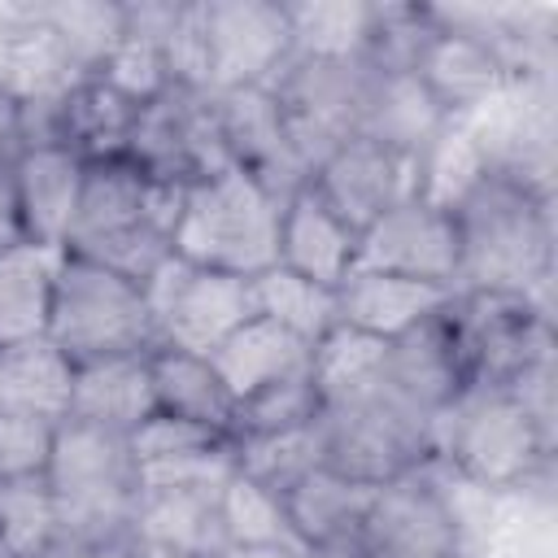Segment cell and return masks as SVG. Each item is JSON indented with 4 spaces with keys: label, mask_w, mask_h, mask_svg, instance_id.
Wrapping results in <instances>:
<instances>
[{
    "label": "cell",
    "mask_w": 558,
    "mask_h": 558,
    "mask_svg": "<svg viewBox=\"0 0 558 558\" xmlns=\"http://www.w3.org/2000/svg\"><path fill=\"white\" fill-rule=\"evenodd\" d=\"M458 283L453 292H514L536 296L549 279V209L527 179L484 170L458 201Z\"/></svg>",
    "instance_id": "7a4b0ae2"
},
{
    "label": "cell",
    "mask_w": 558,
    "mask_h": 558,
    "mask_svg": "<svg viewBox=\"0 0 558 558\" xmlns=\"http://www.w3.org/2000/svg\"><path fill=\"white\" fill-rule=\"evenodd\" d=\"M39 17L48 22V31L57 35V44L70 52V61L83 74H96L100 61L109 57V48L122 39V22L126 9L122 4H83V0H61V4H35Z\"/></svg>",
    "instance_id": "d590c367"
},
{
    "label": "cell",
    "mask_w": 558,
    "mask_h": 558,
    "mask_svg": "<svg viewBox=\"0 0 558 558\" xmlns=\"http://www.w3.org/2000/svg\"><path fill=\"white\" fill-rule=\"evenodd\" d=\"M266 87L279 100V113L301 166L314 174L344 140L362 131L366 100L375 87V65L366 57H353V61L288 57Z\"/></svg>",
    "instance_id": "ba28073f"
},
{
    "label": "cell",
    "mask_w": 558,
    "mask_h": 558,
    "mask_svg": "<svg viewBox=\"0 0 558 558\" xmlns=\"http://www.w3.org/2000/svg\"><path fill=\"white\" fill-rule=\"evenodd\" d=\"M135 118H140V105L92 74L61 96V144L74 148L83 161L126 157Z\"/></svg>",
    "instance_id": "f546056e"
},
{
    "label": "cell",
    "mask_w": 558,
    "mask_h": 558,
    "mask_svg": "<svg viewBox=\"0 0 558 558\" xmlns=\"http://www.w3.org/2000/svg\"><path fill=\"white\" fill-rule=\"evenodd\" d=\"M235 453V475L270 488V493H288L296 480H305L314 466H323V445H318V427H296V432H279V436H257V440H231Z\"/></svg>",
    "instance_id": "836d02e7"
},
{
    "label": "cell",
    "mask_w": 558,
    "mask_h": 558,
    "mask_svg": "<svg viewBox=\"0 0 558 558\" xmlns=\"http://www.w3.org/2000/svg\"><path fill=\"white\" fill-rule=\"evenodd\" d=\"M209 9V92L266 87L292 57L288 9L266 0H205Z\"/></svg>",
    "instance_id": "9a60e30c"
},
{
    "label": "cell",
    "mask_w": 558,
    "mask_h": 558,
    "mask_svg": "<svg viewBox=\"0 0 558 558\" xmlns=\"http://www.w3.org/2000/svg\"><path fill=\"white\" fill-rule=\"evenodd\" d=\"M462 519L445 484L432 475V458L375 488L362 558H458Z\"/></svg>",
    "instance_id": "7c38bea8"
},
{
    "label": "cell",
    "mask_w": 558,
    "mask_h": 558,
    "mask_svg": "<svg viewBox=\"0 0 558 558\" xmlns=\"http://www.w3.org/2000/svg\"><path fill=\"white\" fill-rule=\"evenodd\" d=\"M432 17H436V39L427 44L414 74L445 105V113L462 118V113L480 109L484 100H493L514 74L501 61V52L462 13L432 9Z\"/></svg>",
    "instance_id": "e0dca14e"
},
{
    "label": "cell",
    "mask_w": 558,
    "mask_h": 558,
    "mask_svg": "<svg viewBox=\"0 0 558 558\" xmlns=\"http://www.w3.org/2000/svg\"><path fill=\"white\" fill-rule=\"evenodd\" d=\"M22 209H17V183H13V166H0V248L22 244Z\"/></svg>",
    "instance_id": "60d3db41"
},
{
    "label": "cell",
    "mask_w": 558,
    "mask_h": 558,
    "mask_svg": "<svg viewBox=\"0 0 558 558\" xmlns=\"http://www.w3.org/2000/svg\"><path fill=\"white\" fill-rule=\"evenodd\" d=\"M292 31V57L318 61H353L366 57L375 4L336 0V4H283Z\"/></svg>",
    "instance_id": "d6a6232c"
},
{
    "label": "cell",
    "mask_w": 558,
    "mask_h": 558,
    "mask_svg": "<svg viewBox=\"0 0 558 558\" xmlns=\"http://www.w3.org/2000/svg\"><path fill=\"white\" fill-rule=\"evenodd\" d=\"M87 161L74 148H26L13 161L17 183V209H22V235L31 244L65 248V235L78 214Z\"/></svg>",
    "instance_id": "7402d4cb"
},
{
    "label": "cell",
    "mask_w": 558,
    "mask_h": 558,
    "mask_svg": "<svg viewBox=\"0 0 558 558\" xmlns=\"http://www.w3.org/2000/svg\"><path fill=\"white\" fill-rule=\"evenodd\" d=\"M131 453L135 462H170V458H187V453H205V449H218L227 445L222 432L214 427H201V423H187V418H174V414H148L131 436Z\"/></svg>",
    "instance_id": "f35d334b"
},
{
    "label": "cell",
    "mask_w": 558,
    "mask_h": 558,
    "mask_svg": "<svg viewBox=\"0 0 558 558\" xmlns=\"http://www.w3.org/2000/svg\"><path fill=\"white\" fill-rule=\"evenodd\" d=\"M22 153H26V144H22V109L0 87V166H13Z\"/></svg>",
    "instance_id": "b9f144b4"
},
{
    "label": "cell",
    "mask_w": 558,
    "mask_h": 558,
    "mask_svg": "<svg viewBox=\"0 0 558 558\" xmlns=\"http://www.w3.org/2000/svg\"><path fill=\"white\" fill-rule=\"evenodd\" d=\"M148 414H157L148 353L74 366V397H70V414L65 418L131 436Z\"/></svg>",
    "instance_id": "d4e9b609"
},
{
    "label": "cell",
    "mask_w": 558,
    "mask_h": 558,
    "mask_svg": "<svg viewBox=\"0 0 558 558\" xmlns=\"http://www.w3.org/2000/svg\"><path fill=\"white\" fill-rule=\"evenodd\" d=\"M549 449V423L510 384H462L440 410L432 462H445L471 488H519Z\"/></svg>",
    "instance_id": "277c9868"
},
{
    "label": "cell",
    "mask_w": 558,
    "mask_h": 558,
    "mask_svg": "<svg viewBox=\"0 0 558 558\" xmlns=\"http://www.w3.org/2000/svg\"><path fill=\"white\" fill-rule=\"evenodd\" d=\"M314 427L323 445V466L375 488L423 466L436 436V418L405 405L392 388L379 384V375H371L353 392L323 401Z\"/></svg>",
    "instance_id": "5b68a950"
},
{
    "label": "cell",
    "mask_w": 558,
    "mask_h": 558,
    "mask_svg": "<svg viewBox=\"0 0 558 558\" xmlns=\"http://www.w3.org/2000/svg\"><path fill=\"white\" fill-rule=\"evenodd\" d=\"M140 288H144V301L157 327V344L201 353V357H209L235 327H244L257 314L253 279L205 270L174 253Z\"/></svg>",
    "instance_id": "9c48e42d"
},
{
    "label": "cell",
    "mask_w": 558,
    "mask_h": 558,
    "mask_svg": "<svg viewBox=\"0 0 558 558\" xmlns=\"http://www.w3.org/2000/svg\"><path fill=\"white\" fill-rule=\"evenodd\" d=\"M126 161L179 187H192L201 179L231 170L214 92L166 87L161 96L140 105V118L126 140Z\"/></svg>",
    "instance_id": "8fae6325"
},
{
    "label": "cell",
    "mask_w": 558,
    "mask_h": 558,
    "mask_svg": "<svg viewBox=\"0 0 558 558\" xmlns=\"http://www.w3.org/2000/svg\"><path fill=\"white\" fill-rule=\"evenodd\" d=\"M375 375L405 405H414L427 418H440V410L466 384L462 357H458V344H453V327H449V310L427 318V323H418L414 331L388 340Z\"/></svg>",
    "instance_id": "ac0fdd59"
},
{
    "label": "cell",
    "mask_w": 558,
    "mask_h": 558,
    "mask_svg": "<svg viewBox=\"0 0 558 558\" xmlns=\"http://www.w3.org/2000/svg\"><path fill=\"white\" fill-rule=\"evenodd\" d=\"M218 506H222L227 545L240 549L244 558H314L310 545L301 541V532L292 527L279 493H270L244 475H231L222 484Z\"/></svg>",
    "instance_id": "f1b7e54d"
},
{
    "label": "cell",
    "mask_w": 558,
    "mask_h": 558,
    "mask_svg": "<svg viewBox=\"0 0 558 558\" xmlns=\"http://www.w3.org/2000/svg\"><path fill=\"white\" fill-rule=\"evenodd\" d=\"M279 209L283 201L235 166L214 179H201L183 196L174 257L253 279L279 266Z\"/></svg>",
    "instance_id": "8992f818"
},
{
    "label": "cell",
    "mask_w": 558,
    "mask_h": 558,
    "mask_svg": "<svg viewBox=\"0 0 558 558\" xmlns=\"http://www.w3.org/2000/svg\"><path fill=\"white\" fill-rule=\"evenodd\" d=\"M453 288L405 279V275H384V270H349L336 283V314L344 327L366 331L375 340H397L414 331L418 323L445 314L453 305Z\"/></svg>",
    "instance_id": "ffe728a7"
},
{
    "label": "cell",
    "mask_w": 558,
    "mask_h": 558,
    "mask_svg": "<svg viewBox=\"0 0 558 558\" xmlns=\"http://www.w3.org/2000/svg\"><path fill=\"white\" fill-rule=\"evenodd\" d=\"M449 122H453V113H445V105L423 87L418 74L375 70V87H371L366 118H362L357 135H366L384 148H397L405 157H423Z\"/></svg>",
    "instance_id": "cb8c5ba5"
},
{
    "label": "cell",
    "mask_w": 558,
    "mask_h": 558,
    "mask_svg": "<svg viewBox=\"0 0 558 558\" xmlns=\"http://www.w3.org/2000/svg\"><path fill=\"white\" fill-rule=\"evenodd\" d=\"M449 327L466 384H514L532 366L549 362V323L536 296L458 292Z\"/></svg>",
    "instance_id": "30bf717a"
},
{
    "label": "cell",
    "mask_w": 558,
    "mask_h": 558,
    "mask_svg": "<svg viewBox=\"0 0 558 558\" xmlns=\"http://www.w3.org/2000/svg\"><path fill=\"white\" fill-rule=\"evenodd\" d=\"M357 257V231L305 183L279 209V266L336 288Z\"/></svg>",
    "instance_id": "44dd1931"
},
{
    "label": "cell",
    "mask_w": 558,
    "mask_h": 558,
    "mask_svg": "<svg viewBox=\"0 0 558 558\" xmlns=\"http://www.w3.org/2000/svg\"><path fill=\"white\" fill-rule=\"evenodd\" d=\"M187 187L166 183L131 166L126 157L87 161L83 196L65 253L96 262L131 283H144L170 253Z\"/></svg>",
    "instance_id": "6da1fadb"
},
{
    "label": "cell",
    "mask_w": 558,
    "mask_h": 558,
    "mask_svg": "<svg viewBox=\"0 0 558 558\" xmlns=\"http://www.w3.org/2000/svg\"><path fill=\"white\" fill-rule=\"evenodd\" d=\"M310 187L362 235L379 214L418 196V157L353 135L310 174Z\"/></svg>",
    "instance_id": "5bb4252c"
},
{
    "label": "cell",
    "mask_w": 558,
    "mask_h": 558,
    "mask_svg": "<svg viewBox=\"0 0 558 558\" xmlns=\"http://www.w3.org/2000/svg\"><path fill=\"white\" fill-rule=\"evenodd\" d=\"M122 9H126L122 39L109 48L96 78H105L135 105H148L170 87L166 57H161V26L170 17V4H122Z\"/></svg>",
    "instance_id": "4dcf8cb0"
},
{
    "label": "cell",
    "mask_w": 558,
    "mask_h": 558,
    "mask_svg": "<svg viewBox=\"0 0 558 558\" xmlns=\"http://www.w3.org/2000/svg\"><path fill=\"white\" fill-rule=\"evenodd\" d=\"M0 536L22 558H44L57 545V510L44 475L0 484Z\"/></svg>",
    "instance_id": "8d00e7d4"
},
{
    "label": "cell",
    "mask_w": 558,
    "mask_h": 558,
    "mask_svg": "<svg viewBox=\"0 0 558 558\" xmlns=\"http://www.w3.org/2000/svg\"><path fill=\"white\" fill-rule=\"evenodd\" d=\"M44 484L57 510V545H105L131 536L140 506V462L126 432L61 418Z\"/></svg>",
    "instance_id": "3957f363"
},
{
    "label": "cell",
    "mask_w": 558,
    "mask_h": 558,
    "mask_svg": "<svg viewBox=\"0 0 558 558\" xmlns=\"http://www.w3.org/2000/svg\"><path fill=\"white\" fill-rule=\"evenodd\" d=\"M61 262L65 248L31 244V240L0 248V349L48 336Z\"/></svg>",
    "instance_id": "603a6c76"
},
{
    "label": "cell",
    "mask_w": 558,
    "mask_h": 558,
    "mask_svg": "<svg viewBox=\"0 0 558 558\" xmlns=\"http://www.w3.org/2000/svg\"><path fill=\"white\" fill-rule=\"evenodd\" d=\"M161 57L170 87L209 92V9L205 4H170L161 26Z\"/></svg>",
    "instance_id": "74e56055"
},
{
    "label": "cell",
    "mask_w": 558,
    "mask_h": 558,
    "mask_svg": "<svg viewBox=\"0 0 558 558\" xmlns=\"http://www.w3.org/2000/svg\"><path fill=\"white\" fill-rule=\"evenodd\" d=\"M48 340L74 366L109 362V357H140V353L161 349L144 288L70 253L57 275Z\"/></svg>",
    "instance_id": "52a82bcc"
},
{
    "label": "cell",
    "mask_w": 558,
    "mask_h": 558,
    "mask_svg": "<svg viewBox=\"0 0 558 558\" xmlns=\"http://www.w3.org/2000/svg\"><path fill=\"white\" fill-rule=\"evenodd\" d=\"M0 558H22V554H17V549H13V545L0 536Z\"/></svg>",
    "instance_id": "7bdbcfd3"
},
{
    "label": "cell",
    "mask_w": 558,
    "mask_h": 558,
    "mask_svg": "<svg viewBox=\"0 0 558 558\" xmlns=\"http://www.w3.org/2000/svg\"><path fill=\"white\" fill-rule=\"evenodd\" d=\"M214 109H218V126H222V144L235 170H244L248 179H257L266 192H275L279 201H288L296 187L310 183V170L301 166L279 100L270 96V87H235V92H214Z\"/></svg>",
    "instance_id": "2e32d148"
},
{
    "label": "cell",
    "mask_w": 558,
    "mask_h": 558,
    "mask_svg": "<svg viewBox=\"0 0 558 558\" xmlns=\"http://www.w3.org/2000/svg\"><path fill=\"white\" fill-rule=\"evenodd\" d=\"M52 432L57 423L0 410V484L44 475L48 453H52Z\"/></svg>",
    "instance_id": "ab89813d"
},
{
    "label": "cell",
    "mask_w": 558,
    "mask_h": 558,
    "mask_svg": "<svg viewBox=\"0 0 558 558\" xmlns=\"http://www.w3.org/2000/svg\"><path fill=\"white\" fill-rule=\"evenodd\" d=\"M375 501V484L344 480L327 466H314L283 493L288 519L310 545L314 558H362V527Z\"/></svg>",
    "instance_id": "d6986e66"
},
{
    "label": "cell",
    "mask_w": 558,
    "mask_h": 558,
    "mask_svg": "<svg viewBox=\"0 0 558 558\" xmlns=\"http://www.w3.org/2000/svg\"><path fill=\"white\" fill-rule=\"evenodd\" d=\"M148 375H153V397L161 414L214 427L231 440V414H235V397L222 384V375L214 371L209 357L201 353H183V349H153L148 353Z\"/></svg>",
    "instance_id": "83f0119b"
},
{
    "label": "cell",
    "mask_w": 558,
    "mask_h": 558,
    "mask_svg": "<svg viewBox=\"0 0 558 558\" xmlns=\"http://www.w3.org/2000/svg\"><path fill=\"white\" fill-rule=\"evenodd\" d=\"M253 305H257L262 318L279 323L283 331H292L310 349L340 323L336 288H323V283H314L305 275H292L283 266H270V270L253 275Z\"/></svg>",
    "instance_id": "1f68e13d"
},
{
    "label": "cell",
    "mask_w": 558,
    "mask_h": 558,
    "mask_svg": "<svg viewBox=\"0 0 558 558\" xmlns=\"http://www.w3.org/2000/svg\"><path fill=\"white\" fill-rule=\"evenodd\" d=\"M74 397V362L48 340H22L0 349V410L44 423H61Z\"/></svg>",
    "instance_id": "4316f807"
},
{
    "label": "cell",
    "mask_w": 558,
    "mask_h": 558,
    "mask_svg": "<svg viewBox=\"0 0 558 558\" xmlns=\"http://www.w3.org/2000/svg\"><path fill=\"white\" fill-rule=\"evenodd\" d=\"M310 344L296 340L292 331H283L279 323L253 314L244 327H235L214 353V371L222 375V384L231 388V397H248L266 384H279V379H292V375H305L310 371Z\"/></svg>",
    "instance_id": "484cf974"
},
{
    "label": "cell",
    "mask_w": 558,
    "mask_h": 558,
    "mask_svg": "<svg viewBox=\"0 0 558 558\" xmlns=\"http://www.w3.org/2000/svg\"><path fill=\"white\" fill-rule=\"evenodd\" d=\"M353 270H384V275H405L423 283L453 288L458 283V227L453 214L410 196L397 209L379 214L362 235H357V257Z\"/></svg>",
    "instance_id": "4fadbf2b"
},
{
    "label": "cell",
    "mask_w": 558,
    "mask_h": 558,
    "mask_svg": "<svg viewBox=\"0 0 558 558\" xmlns=\"http://www.w3.org/2000/svg\"><path fill=\"white\" fill-rule=\"evenodd\" d=\"M314 418H318V388L305 371V375H292V379H279V384H266L240 397L231 414V440L296 432V427H310Z\"/></svg>",
    "instance_id": "e575fe53"
}]
</instances>
